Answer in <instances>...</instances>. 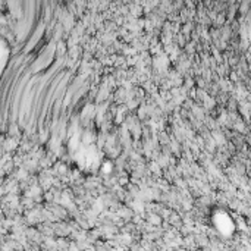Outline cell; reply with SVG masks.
I'll return each instance as SVG.
<instances>
[{"label": "cell", "instance_id": "1", "mask_svg": "<svg viewBox=\"0 0 251 251\" xmlns=\"http://www.w3.org/2000/svg\"><path fill=\"white\" fill-rule=\"evenodd\" d=\"M210 225L213 226V229L222 235V237H232L237 231V224H235V219L232 218V215L225 210V209H215L210 215Z\"/></svg>", "mask_w": 251, "mask_h": 251}]
</instances>
